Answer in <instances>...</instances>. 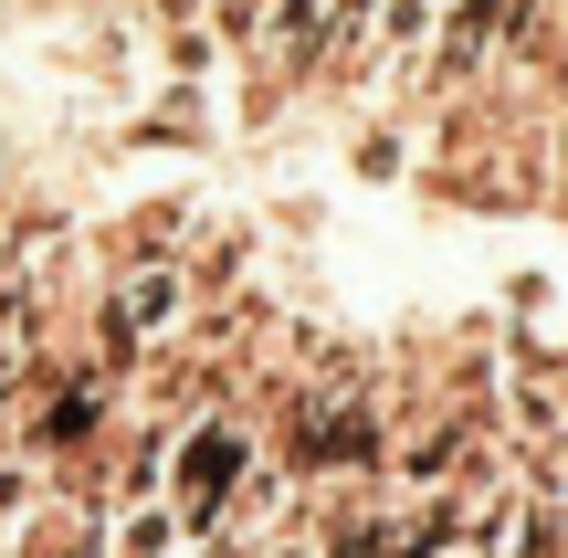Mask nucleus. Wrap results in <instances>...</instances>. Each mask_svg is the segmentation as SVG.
Returning a JSON list of instances; mask_svg holds the SVG:
<instances>
[{
  "mask_svg": "<svg viewBox=\"0 0 568 558\" xmlns=\"http://www.w3.org/2000/svg\"><path fill=\"white\" fill-rule=\"evenodd\" d=\"M253 422L243 412H190L180 422V443H169V506L190 517V548L201 538H222V506H232V485L253 475Z\"/></svg>",
  "mask_w": 568,
  "mask_h": 558,
  "instance_id": "obj_1",
  "label": "nucleus"
},
{
  "mask_svg": "<svg viewBox=\"0 0 568 558\" xmlns=\"http://www.w3.org/2000/svg\"><path fill=\"white\" fill-rule=\"evenodd\" d=\"M105 558H190V517H180L169 496L105 506Z\"/></svg>",
  "mask_w": 568,
  "mask_h": 558,
  "instance_id": "obj_2",
  "label": "nucleus"
},
{
  "mask_svg": "<svg viewBox=\"0 0 568 558\" xmlns=\"http://www.w3.org/2000/svg\"><path fill=\"white\" fill-rule=\"evenodd\" d=\"M432 32H443V0H379V11H368V42H379L389 63L432 53Z\"/></svg>",
  "mask_w": 568,
  "mask_h": 558,
  "instance_id": "obj_3",
  "label": "nucleus"
},
{
  "mask_svg": "<svg viewBox=\"0 0 568 558\" xmlns=\"http://www.w3.org/2000/svg\"><path fill=\"white\" fill-rule=\"evenodd\" d=\"M42 506H53V475H42V464L11 443V454H0V538H21V527H32Z\"/></svg>",
  "mask_w": 568,
  "mask_h": 558,
  "instance_id": "obj_4",
  "label": "nucleus"
},
{
  "mask_svg": "<svg viewBox=\"0 0 568 558\" xmlns=\"http://www.w3.org/2000/svg\"><path fill=\"white\" fill-rule=\"evenodd\" d=\"M358 169H368V180H400L410 148H400V138H358Z\"/></svg>",
  "mask_w": 568,
  "mask_h": 558,
  "instance_id": "obj_5",
  "label": "nucleus"
},
{
  "mask_svg": "<svg viewBox=\"0 0 568 558\" xmlns=\"http://www.w3.org/2000/svg\"><path fill=\"white\" fill-rule=\"evenodd\" d=\"M0 558H21V548H11V538H0Z\"/></svg>",
  "mask_w": 568,
  "mask_h": 558,
  "instance_id": "obj_6",
  "label": "nucleus"
},
{
  "mask_svg": "<svg viewBox=\"0 0 568 558\" xmlns=\"http://www.w3.org/2000/svg\"><path fill=\"white\" fill-rule=\"evenodd\" d=\"M443 558H474V548H443Z\"/></svg>",
  "mask_w": 568,
  "mask_h": 558,
  "instance_id": "obj_7",
  "label": "nucleus"
},
{
  "mask_svg": "<svg viewBox=\"0 0 568 558\" xmlns=\"http://www.w3.org/2000/svg\"><path fill=\"white\" fill-rule=\"evenodd\" d=\"M558 11H568V0H558Z\"/></svg>",
  "mask_w": 568,
  "mask_h": 558,
  "instance_id": "obj_8",
  "label": "nucleus"
}]
</instances>
